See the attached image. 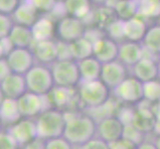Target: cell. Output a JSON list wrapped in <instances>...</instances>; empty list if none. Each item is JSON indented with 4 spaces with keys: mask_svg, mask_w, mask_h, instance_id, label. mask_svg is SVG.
Listing matches in <instances>:
<instances>
[{
    "mask_svg": "<svg viewBox=\"0 0 160 149\" xmlns=\"http://www.w3.org/2000/svg\"><path fill=\"white\" fill-rule=\"evenodd\" d=\"M7 62L12 73L25 76L34 67L35 57L30 49L14 48L7 55Z\"/></svg>",
    "mask_w": 160,
    "mask_h": 149,
    "instance_id": "cell-8",
    "label": "cell"
},
{
    "mask_svg": "<svg viewBox=\"0 0 160 149\" xmlns=\"http://www.w3.org/2000/svg\"><path fill=\"white\" fill-rule=\"evenodd\" d=\"M22 115L18 107L17 99L5 97L0 106V120L2 124L13 125L21 119Z\"/></svg>",
    "mask_w": 160,
    "mask_h": 149,
    "instance_id": "cell-21",
    "label": "cell"
},
{
    "mask_svg": "<svg viewBox=\"0 0 160 149\" xmlns=\"http://www.w3.org/2000/svg\"><path fill=\"white\" fill-rule=\"evenodd\" d=\"M113 10L118 19L123 21L129 20L137 15L138 1H133V0L118 1L113 5Z\"/></svg>",
    "mask_w": 160,
    "mask_h": 149,
    "instance_id": "cell-28",
    "label": "cell"
},
{
    "mask_svg": "<svg viewBox=\"0 0 160 149\" xmlns=\"http://www.w3.org/2000/svg\"><path fill=\"white\" fill-rule=\"evenodd\" d=\"M119 45L117 41L103 36L93 42V55L102 65L108 64L118 59Z\"/></svg>",
    "mask_w": 160,
    "mask_h": 149,
    "instance_id": "cell-10",
    "label": "cell"
},
{
    "mask_svg": "<svg viewBox=\"0 0 160 149\" xmlns=\"http://www.w3.org/2000/svg\"><path fill=\"white\" fill-rule=\"evenodd\" d=\"M23 149H46V141L37 137L34 140L24 145Z\"/></svg>",
    "mask_w": 160,
    "mask_h": 149,
    "instance_id": "cell-44",
    "label": "cell"
},
{
    "mask_svg": "<svg viewBox=\"0 0 160 149\" xmlns=\"http://www.w3.org/2000/svg\"><path fill=\"white\" fill-rule=\"evenodd\" d=\"M58 47V60H73L70 48V43L61 41L57 43Z\"/></svg>",
    "mask_w": 160,
    "mask_h": 149,
    "instance_id": "cell-40",
    "label": "cell"
},
{
    "mask_svg": "<svg viewBox=\"0 0 160 149\" xmlns=\"http://www.w3.org/2000/svg\"><path fill=\"white\" fill-rule=\"evenodd\" d=\"M144 57V47L139 43L124 41L119 45L118 61L125 66L136 65Z\"/></svg>",
    "mask_w": 160,
    "mask_h": 149,
    "instance_id": "cell-16",
    "label": "cell"
},
{
    "mask_svg": "<svg viewBox=\"0 0 160 149\" xmlns=\"http://www.w3.org/2000/svg\"><path fill=\"white\" fill-rule=\"evenodd\" d=\"M128 69L118 60L108 64H103L102 67V73L100 80L108 89H115L125 79L128 78Z\"/></svg>",
    "mask_w": 160,
    "mask_h": 149,
    "instance_id": "cell-9",
    "label": "cell"
},
{
    "mask_svg": "<svg viewBox=\"0 0 160 149\" xmlns=\"http://www.w3.org/2000/svg\"><path fill=\"white\" fill-rule=\"evenodd\" d=\"M82 149H110L109 143L104 141L100 137H93L85 145L82 146Z\"/></svg>",
    "mask_w": 160,
    "mask_h": 149,
    "instance_id": "cell-39",
    "label": "cell"
},
{
    "mask_svg": "<svg viewBox=\"0 0 160 149\" xmlns=\"http://www.w3.org/2000/svg\"><path fill=\"white\" fill-rule=\"evenodd\" d=\"M131 124L144 134L154 131V127L156 124V117L153 113L152 106L138 107L135 108Z\"/></svg>",
    "mask_w": 160,
    "mask_h": 149,
    "instance_id": "cell-18",
    "label": "cell"
},
{
    "mask_svg": "<svg viewBox=\"0 0 160 149\" xmlns=\"http://www.w3.org/2000/svg\"><path fill=\"white\" fill-rule=\"evenodd\" d=\"M137 149H157L155 144L151 142H143L140 145L137 146Z\"/></svg>",
    "mask_w": 160,
    "mask_h": 149,
    "instance_id": "cell-46",
    "label": "cell"
},
{
    "mask_svg": "<svg viewBox=\"0 0 160 149\" xmlns=\"http://www.w3.org/2000/svg\"><path fill=\"white\" fill-rule=\"evenodd\" d=\"M12 74L9 64L6 59H0V84L7 78L9 75Z\"/></svg>",
    "mask_w": 160,
    "mask_h": 149,
    "instance_id": "cell-43",
    "label": "cell"
},
{
    "mask_svg": "<svg viewBox=\"0 0 160 149\" xmlns=\"http://www.w3.org/2000/svg\"><path fill=\"white\" fill-rule=\"evenodd\" d=\"M37 14L38 10L32 1H23L19 3L18 7L12 15L17 25L31 28L38 19Z\"/></svg>",
    "mask_w": 160,
    "mask_h": 149,
    "instance_id": "cell-20",
    "label": "cell"
},
{
    "mask_svg": "<svg viewBox=\"0 0 160 149\" xmlns=\"http://www.w3.org/2000/svg\"><path fill=\"white\" fill-rule=\"evenodd\" d=\"M28 92L39 96H47L54 89L55 82L51 69L44 65H35L25 75Z\"/></svg>",
    "mask_w": 160,
    "mask_h": 149,
    "instance_id": "cell-5",
    "label": "cell"
},
{
    "mask_svg": "<svg viewBox=\"0 0 160 149\" xmlns=\"http://www.w3.org/2000/svg\"><path fill=\"white\" fill-rule=\"evenodd\" d=\"M154 131H155L158 135H160V121H158V120H156V124H155V127H154Z\"/></svg>",
    "mask_w": 160,
    "mask_h": 149,
    "instance_id": "cell-47",
    "label": "cell"
},
{
    "mask_svg": "<svg viewBox=\"0 0 160 149\" xmlns=\"http://www.w3.org/2000/svg\"><path fill=\"white\" fill-rule=\"evenodd\" d=\"M110 149H137V145L128 139L121 138L109 144Z\"/></svg>",
    "mask_w": 160,
    "mask_h": 149,
    "instance_id": "cell-41",
    "label": "cell"
},
{
    "mask_svg": "<svg viewBox=\"0 0 160 149\" xmlns=\"http://www.w3.org/2000/svg\"><path fill=\"white\" fill-rule=\"evenodd\" d=\"M8 132L19 145H26L38 137L36 121L31 118H21L18 122L10 126Z\"/></svg>",
    "mask_w": 160,
    "mask_h": 149,
    "instance_id": "cell-12",
    "label": "cell"
},
{
    "mask_svg": "<svg viewBox=\"0 0 160 149\" xmlns=\"http://www.w3.org/2000/svg\"><path fill=\"white\" fill-rule=\"evenodd\" d=\"M31 51L35 60H38L42 64H54L58 61L57 43L53 40L34 41Z\"/></svg>",
    "mask_w": 160,
    "mask_h": 149,
    "instance_id": "cell-14",
    "label": "cell"
},
{
    "mask_svg": "<svg viewBox=\"0 0 160 149\" xmlns=\"http://www.w3.org/2000/svg\"><path fill=\"white\" fill-rule=\"evenodd\" d=\"M157 64H158V68H159V71H160V55L158 56V61H157Z\"/></svg>",
    "mask_w": 160,
    "mask_h": 149,
    "instance_id": "cell-51",
    "label": "cell"
},
{
    "mask_svg": "<svg viewBox=\"0 0 160 149\" xmlns=\"http://www.w3.org/2000/svg\"><path fill=\"white\" fill-rule=\"evenodd\" d=\"M38 137L49 140L62 137L66 126V115L58 109H47L36 120Z\"/></svg>",
    "mask_w": 160,
    "mask_h": 149,
    "instance_id": "cell-2",
    "label": "cell"
},
{
    "mask_svg": "<svg viewBox=\"0 0 160 149\" xmlns=\"http://www.w3.org/2000/svg\"><path fill=\"white\" fill-rule=\"evenodd\" d=\"M144 133H142L141 131H139L136 127H134L132 124L124 125L123 129V135L122 138L128 139L131 142H133L134 144L137 146L140 145L141 143H143V139H144Z\"/></svg>",
    "mask_w": 160,
    "mask_h": 149,
    "instance_id": "cell-33",
    "label": "cell"
},
{
    "mask_svg": "<svg viewBox=\"0 0 160 149\" xmlns=\"http://www.w3.org/2000/svg\"><path fill=\"white\" fill-rule=\"evenodd\" d=\"M35 5L38 11H44V12H52L55 6L57 5L56 1H32Z\"/></svg>",
    "mask_w": 160,
    "mask_h": 149,
    "instance_id": "cell-42",
    "label": "cell"
},
{
    "mask_svg": "<svg viewBox=\"0 0 160 149\" xmlns=\"http://www.w3.org/2000/svg\"><path fill=\"white\" fill-rule=\"evenodd\" d=\"M50 69L56 87L73 89L82 81L78 62L74 60H58Z\"/></svg>",
    "mask_w": 160,
    "mask_h": 149,
    "instance_id": "cell-4",
    "label": "cell"
},
{
    "mask_svg": "<svg viewBox=\"0 0 160 149\" xmlns=\"http://www.w3.org/2000/svg\"><path fill=\"white\" fill-rule=\"evenodd\" d=\"M114 95L119 101L126 103H137L142 102L143 84L134 77H128L114 89Z\"/></svg>",
    "mask_w": 160,
    "mask_h": 149,
    "instance_id": "cell-7",
    "label": "cell"
},
{
    "mask_svg": "<svg viewBox=\"0 0 160 149\" xmlns=\"http://www.w3.org/2000/svg\"><path fill=\"white\" fill-rule=\"evenodd\" d=\"M44 97L45 96H39L31 92H27L20 97L17 99V102L22 117L25 118H31L45 112Z\"/></svg>",
    "mask_w": 160,
    "mask_h": 149,
    "instance_id": "cell-13",
    "label": "cell"
},
{
    "mask_svg": "<svg viewBox=\"0 0 160 149\" xmlns=\"http://www.w3.org/2000/svg\"><path fill=\"white\" fill-rule=\"evenodd\" d=\"M137 16L144 20L157 18L160 16V0H144L138 1Z\"/></svg>",
    "mask_w": 160,
    "mask_h": 149,
    "instance_id": "cell-31",
    "label": "cell"
},
{
    "mask_svg": "<svg viewBox=\"0 0 160 149\" xmlns=\"http://www.w3.org/2000/svg\"><path fill=\"white\" fill-rule=\"evenodd\" d=\"M154 144H155L157 149H160V135L157 136V138H156L155 142H154Z\"/></svg>",
    "mask_w": 160,
    "mask_h": 149,
    "instance_id": "cell-50",
    "label": "cell"
},
{
    "mask_svg": "<svg viewBox=\"0 0 160 149\" xmlns=\"http://www.w3.org/2000/svg\"><path fill=\"white\" fill-rule=\"evenodd\" d=\"M124 124L117 117H108L98 123L97 132L98 137L108 143H112L122 138Z\"/></svg>",
    "mask_w": 160,
    "mask_h": 149,
    "instance_id": "cell-11",
    "label": "cell"
},
{
    "mask_svg": "<svg viewBox=\"0 0 160 149\" xmlns=\"http://www.w3.org/2000/svg\"><path fill=\"white\" fill-rule=\"evenodd\" d=\"M143 97L144 101L152 104L160 101V81L158 79L143 84Z\"/></svg>",
    "mask_w": 160,
    "mask_h": 149,
    "instance_id": "cell-32",
    "label": "cell"
},
{
    "mask_svg": "<svg viewBox=\"0 0 160 149\" xmlns=\"http://www.w3.org/2000/svg\"><path fill=\"white\" fill-rule=\"evenodd\" d=\"M143 47L152 54L160 55V25H153L143 39Z\"/></svg>",
    "mask_w": 160,
    "mask_h": 149,
    "instance_id": "cell-30",
    "label": "cell"
},
{
    "mask_svg": "<svg viewBox=\"0 0 160 149\" xmlns=\"http://www.w3.org/2000/svg\"><path fill=\"white\" fill-rule=\"evenodd\" d=\"M64 5L69 16H73L82 21L92 12L91 2L88 0H69L64 2Z\"/></svg>",
    "mask_w": 160,
    "mask_h": 149,
    "instance_id": "cell-27",
    "label": "cell"
},
{
    "mask_svg": "<svg viewBox=\"0 0 160 149\" xmlns=\"http://www.w3.org/2000/svg\"><path fill=\"white\" fill-rule=\"evenodd\" d=\"M98 123L91 115L74 114L66 117V126L63 137L73 146H82L95 137Z\"/></svg>",
    "mask_w": 160,
    "mask_h": 149,
    "instance_id": "cell-1",
    "label": "cell"
},
{
    "mask_svg": "<svg viewBox=\"0 0 160 149\" xmlns=\"http://www.w3.org/2000/svg\"><path fill=\"white\" fill-rule=\"evenodd\" d=\"M13 26V20L10 17V15L0 13V40L9 37Z\"/></svg>",
    "mask_w": 160,
    "mask_h": 149,
    "instance_id": "cell-35",
    "label": "cell"
},
{
    "mask_svg": "<svg viewBox=\"0 0 160 149\" xmlns=\"http://www.w3.org/2000/svg\"><path fill=\"white\" fill-rule=\"evenodd\" d=\"M160 71L157 62L149 57H143V59L133 66V77L142 84L157 80Z\"/></svg>",
    "mask_w": 160,
    "mask_h": 149,
    "instance_id": "cell-17",
    "label": "cell"
},
{
    "mask_svg": "<svg viewBox=\"0 0 160 149\" xmlns=\"http://www.w3.org/2000/svg\"><path fill=\"white\" fill-rule=\"evenodd\" d=\"M46 149H74V146L62 136L47 140Z\"/></svg>",
    "mask_w": 160,
    "mask_h": 149,
    "instance_id": "cell-37",
    "label": "cell"
},
{
    "mask_svg": "<svg viewBox=\"0 0 160 149\" xmlns=\"http://www.w3.org/2000/svg\"><path fill=\"white\" fill-rule=\"evenodd\" d=\"M81 82H89L100 80L102 65L95 57H90L78 62Z\"/></svg>",
    "mask_w": 160,
    "mask_h": 149,
    "instance_id": "cell-22",
    "label": "cell"
},
{
    "mask_svg": "<svg viewBox=\"0 0 160 149\" xmlns=\"http://www.w3.org/2000/svg\"><path fill=\"white\" fill-rule=\"evenodd\" d=\"M19 3L17 0H0V13L5 15L13 14Z\"/></svg>",
    "mask_w": 160,
    "mask_h": 149,
    "instance_id": "cell-38",
    "label": "cell"
},
{
    "mask_svg": "<svg viewBox=\"0 0 160 149\" xmlns=\"http://www.w3.org/2000/svg\"><path fill=\"white\" fill-rule=\"evenodd\" d=\"M57 33L63 42L72 43L85 36V22L73 16H65L59 21Z\"/></svg>",
    "mask_w": 160,
    "mask_h": 149,
    "instance_id": "cell-6",
    "label": "cell"
},
{
    "mask_svg": "<svg viewBox=\"0 0 160 149\" xmlns=\"http://www.w3.org/2000/svg\"><path fill=\"white\" fill-rule=\"evenodd\" d=\"M4 99H5V96H4L3 92L1 91V87H0V106L2 104V102H3Z\"/></svg>",
    "mask_w": 160,
    "mask_h": 149,
    "instance_id": "cell-49",
    "label": "cell"
},
{
    "mask_svg": "<svg viewBox=\"0 0 160 149\" xmlns=\"http://www.w3.org/2000/svg\"><path fill=\"white\" fill-rule=\"evenodd\" d=\"M1 128H2V122H1V120H0V132H1Z\"/></svg>",
    "mask_w": 160,
    "mask_h": 149,
    "instance_id": "cell-52",
    "label": "cell"
},
{
    "mask_svg": "<svg viewBox=\"0 0 160 149\" xmlns=\"http://www.w3.org/2000/svg\"><path fill=\"white\" fill-rule=\"evenodd\" d=\"M32 35L34 41H45L52 40V37L55 33V25L51 18L43 17L38 18L33 26L31 27Z\"/></svg>",
    "mask_w": 160,
    "mask_h": 149,
    "instance_id": "cell-23",
    "label": "cell"
},
{
    "mask_svg": "<svg viewBox=\"0 0 160 149\" xmlns=\"http://www.w3.org/2000/svg\"><path fill=\"white\" fill-rule=\"evenodd\" d=\"M148 31V26L146 20L135 16L129 20L124 21V38L126 41L139 43L143 41L146 33Z\"/></svg>",
    "mask_w": 160,
    "mask_h": 149,
    "instance_id": "cell-19",
    "label": "cell"
},
{
    "mask_svg": "<svg viewBox=\"0 0 160 149\" xmlns=\"http://www.w3.org/2000/svg\"><path fill=\"white\" fill-rule=\"evenodd\" d=\"M70 48L72 58L76 62L92 57L93 55V43L85 36L70 43Z\"/></svg>",
    "mask_w": 160,
    "mask_h": 149,
    "instance_id": "cell-25",
    "label": "cell"
},
{
    "mask_svg": "<svg viewBox=\"0 0 160 149\" xmlns=\"http://www.w3.org/2000/svg\"><path fill=\"white\" fill-rule=\"evenodd\" d=\"M117 19L118 16L115 14L113 8L108 6V5L98 7L93 14V21H95L98 29L107 30L108 27Z\"/></svg>",
    "mask_w": 160,
    "mask_h": 149,
    "instance_id": "cell-29",
    "label": "cell"
},
{
    "mask_svg": "<svg viewBox=\"0 0 160 149\" xmlns=\"http://www.w3.org/2000/svg\"><path fill=\"white\" fill-rule=\"evenodd\" d=\"M50 93L51 102L58 108L68 107L75 98L74 90L71 87H55Z\"/></svg>",
    "mask_w": 160,
    "mask_h": 149,
    "instance_id": "cell-26",
    "label": "cell"
},
{
    "mask_svg": "<svg viewBox=\"0 0 160 149\" xmlns=\"http://www.w3.org/2000/svg\"><path fill=\"white\" fill-rule=\"evenodd\" d=\"M1 91L5 97L18 99L25 92H28L25 81V76L12 73L0 84Z\"/></svg>",
    "mask_w": 160,
    "mask_h": 149,
    "instance_id": "cell-15",
    "label": "cell"
},
{
    "mask_svg": "<svg viewBox=\"0 0 160 149\" xmlns=\"http://www.w3.org/2000/svg\"><path fill=\"white\" fill-rule=\"evenodd\" d=\"M152 110H153V113L155 115L156 120L160 121V101L156 103L152 104Z\"/></svg>",
    "mask_w": 160,
    "mask_h": 149,
    "instance_id": "cell-45",
    "label": "cell"
},
{
    "mask_svg": "<svg viewBox=\"0 0 160 149\" xmlns=\"http://www.w3.org/2000/svg\"><path fill=\"white\" fill-rule=\"evenodd\" d=\"M19 144L8 131L0 132V149H18Z\"/></svg>",
    "mask_w": 160,
    "mask_h": 149,
    "instance_id": "cell-36",
    "label": "cell"
},
{
    "mask_svg": "<svg viewBox=\"0 0 160 149\" xmlns=\"http://www.w3.org/2000/svg\"><path fill=\"white\" fill-rule=\"evenodd\" d=\"M107 32L110 39H112L114 41L123 39L124 38V21L118 18L108 27Z\"/></svg>",
    "mask_w": 160,
    "mask_h": 149,
    "instance_id": "cell-34",
    "label": "cell"
},
{
    "mask_svg": "<svg viewBox=\"0 0 160 149\" xmlns=\"http://www.w3.org/2000/svg\"><path fill=\"white\" fill-rule=\"evenodd\" d=\"M9 39L12 42L14 48H27L32 47L34 38L32 35L31 28L15 24L9 34Z\"/></svg>",
    "mask_w": 160,
    "mask_h": 149,
    "instance_id": "cell-24",
    "label": "cell"
},
{
    "mask_svg": "<svg viewBox=\"0 0 160 149\" xmlns=\"http://www.w3.org/2000/svg\"><path fill=\"white\" fill-rule=\"evenodd\" d=\"M5 55V51H4V48L2 46V43L0 41V59H3V56Z\"/></svg>",
    "mask_w": 160,
    "mask_h": 149,
    "instance_id": "cell-48",
    "label": "cell"
},
{
    "mask_svg": "<svg viewBox=\"0 0 160 149\" xmlns=\"http://www.w3.org/2000/svg\"><path fill=\"white\" fill-rule=\"evenodd\" d=\"M79 98L89 108H98L108 102L109 89L101 80L81 82Z\"/></svg>",
    "mask_w": 160,
    "mask_h": 149,
    "instance_id": "cell-3",
    "label": "cell"
}]
</instances>
